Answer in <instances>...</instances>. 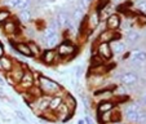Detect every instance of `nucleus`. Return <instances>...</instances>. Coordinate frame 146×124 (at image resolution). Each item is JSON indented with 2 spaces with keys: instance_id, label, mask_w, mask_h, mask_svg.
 <instances>
[{
  "instance_id": "obj_15",
  "label": "nucleus",
  "mask_w": 146,
  "mask_h": 124,
  "mask_svg": "<svg viewBox=\"0 0 146 124\" xmlns=\"http://www.w3.org/2000/svg\"><path fill=\"white\" fill-rule=\"evenodd\" d=\"M13 47H14V49H16V52H18L19 54L26 56V57H33L27 43H23V41H16V43L13 44Z\"/></svg>"
},
{
  "instance_id": "obj_48",
  "label": "nucleus",
  "mask_w": 146,
  "mask_h": 124,
  "mask_svg": "<svg viewBox=\"0 0 146 124\" xmlns=\"http://www.w3.org/2000/svg\"><path fill=\"white\" fill-rule=\"evenodd\" d=\"M145 124H146V121H145Z\"/></svg>"
},
{
  "instance_id": "obj_16",
  "label": "nucleus",
  "mask_w": 146,
  "mask_h": 124,
  "mask_svg": "<svg viewBox=\"0 0 146 124\" xmlns=\"http://www.w3.org/2000/svg\"><path fill=\"white\" fill-rule=\"evenodd\" d=\"M110 47H111V50H113V54H115V56H121V54H124V52H125V44L120 40L111 41Z\"/></svg>"
},
{
  "instance_id": "obj_4",
  "label": "nucleus",
  "mask_w": 146,
  "mask_h": 124,
  "mask_svg": "<svg viewBox=\"0 0 146 124\" xmlns=\"http://www.w3.org/2000/svg\"><path fill=\"white\" fill-rule=\"evenodd\" d=\"M142 106L140 103H129V105L125 106L124 109V116L127 119L129 123H136L137 121V115H138V111Z\"/></svg>"
},
{
  "instance_id": "obj_5",
  "label": "nucleus",
  "mask_w": 146,
  "mask_h": 124,
  "mask_svg": "<svg viewBox=\"0 0 146 124\" xmlns=\"http://www.w3.org/2000/svg\"><path fill=\"white\" fill-rule=\"evenodd\" d=\"M119 82L123 87H132L138 83V75L135 71H125L119 76Z\"/></svg>"
},
{
  "instance_id": "obj_23",
  "label": "nucleus",
  "mask_w": 146,
  "mask_h": 124,
  "mask_svg": "<svg viewBox=\"0 0 146 124\" xmlns=\"http://www.w3.org/2000/svg\"><path fill=\"white\" fill-rule=\"evenodd\" d=\"M18 21L21 23H29L31 21V12L30 9H27V11H19L18 12Z\"/></svg>"
},
{
  "instance_id": "obj_31",
  "label": "nucleus",
  "mask_w": 146,
  "mask_h": 124,
  "mask_svg": "<svg viewBox=\"0 0 146 124\" xmlns=\"http://www.w3.org/2000/svg\"><path fill=\"white\" fill-rule=\"evenodd\" d=\"M104 64H106V61H104L97 54H94L91 60V66H100V65H104Z\"/></svg>"
},
{
  "instance_id": "obj_37",
  "label": "nucleus",
  "mask_w": 146,
  "mask_h": 124,
  "mask_svg": "<svg viewBox=\"0 0 146 124\" xmlns=\"http://www.w3.org/2000/svg\"><path fill=\"white\" fill-rule=\"evenodd\" d=\"M17 3H18V0H7V4H8L9 8H16L17 7Z\"/></svg>"
},
{
  "instance_id": "obj_19",
  "label": "nucleus",
  "mask_w": 146,
  "mask_h": 124,
  "mask_svg": "<svg viewBox=\"0 0 146 124\" xmlns=\"http://www.w3.org/2000/svg\"><path fill=\"white\" fill-rule=\"evenodd\" d=\"M100 22H101V18H100L98 13L97 12H94V13H91L88 17V19H87V25H88V29L89 30H93V29L98 27Z\"/></svg>"
},
{
  "instance_id": "obj_33",
  "label": "nucleus",
  "mask_w": 146,
  "mask_h": 124,
  "mask_svg": "<svg viewBox=\"0 0 146 124\" xmlns=\"http://www.w3.org/2000/svg\"><path fill=\"white\" fill-rule=\"evenodd\" d=\"M109 4H110V0H98V4H97V12H100L104 8H106Z\"/></svg>"
},
{
  "instance_id": "obj_11",
  "label": "nucleus",
  "mask_w": 146,
  "mask_h": 124,
  "mask_svg": "<svg viewBox=\"0 0 146 124\" xmlns=\"http://www.w3.org/2000/svg\"><path fill=\"white\" fill-rule=\"evenodd\" d=\"M120 23H121V18L118 13H111L110 16L106 18V27H108L109 30L116 31L120 27Z\"/></svg>"
},
{
  "instance_id": "obj_43",
  "label": "nucleus",
  "mask_w": 146,
  "mask_h": 124,
  "mask_svg": "<svg viewBox=\"0 0 146 124\" xmlns=\"http://www.w3.org/2000/svg\"><path fill=\"white\" fill-rule=\"evenodd\" d=\"M78 124H86V121H84V119H79V120H78Z\"/></svg>"
},
{
  "instance_id": "obj_10",
  "label": "nucleus",
  "mask_w": 146,
  "mask_h": 124,
  "mask_svg": "<svg viewBox=\"0 0 146 124\" xmlns=\"http://www.w3.org/2000/svg\"><path fill=\"white\" fill-rule=\"evenodd\" d=\"M53 114H54L56 118H57L58 120H61V121H66L72 116V113L64 105V103H61V105L58 106L54 111H53Z\"/></svg>"
},
{
  "instance_id": "obj_12",
  "label": "nucleus",
  "mask_w": 146,
  "mask_h": 124,
  "mask_svg": "<svg viewBox=\"0 0 146 124\" xmlns=\"http://www.w3.org/2000/svg\"><path fill=\"white\" fill-rule=\"evenodd\" d=\"M25 71H26V67L23 66V65H21V64H14L13 69H12V71L9 72V75H11V76L14 79V82L18 84L19 80L22 79V76H23V74H25Z\"/></svg>"
},
{
  "instance_id": "obj_14",
  "label": "nucleus",
  "mask_w": 146,
  "mask_h": 124,
  "mask_svg": "<svg viewBox=\"0 0 146 124\" xmlns=\"http://www.w3.org/2000/svg\"><path fill=\"white\" fill-rule=\"evenodd\" d=\"M115 107L113 99H106V101H100L97 105V114H104L106 111H111Z\"/></svg>"
},
{
  "instance_id": "obj_17",
  "label": "nucleus",
  "mask_w": 146,
  "mask_h": 124,
  "mask_svg": "<svg viewBox=\"0 0 146 124\" xmlns=\"http://www.w3.org/2000/svg\"><path fill=\"white\" fill-rule=\"evenodd\" d=\"M62 103H64L71 113H74L75 109H76V99H75L74 96L70 93H65L64 98H62Z\"/></svg>"
},
{
  "instance_id": "obj_21",
  "label": "nucleus",
  "mask_w": 146,
  "mask_h": 124,
  "mask_svg": "<svg viewBox=\"0 0 146 124\" xmlns=\"http://www.w3.org/2000/svg\"><path fill=\"white\" fill-rule=\"evenodd\" d=\"M62 98L64 97L62 96H52L49 99V107H48V110L49 111H54L58 107V106L62 103Z\"/></svg>"
},
{
  "instance_id": "obj_40",
  "label": "nucleus",
  "mask_w": 146,
  "mask_h": 124,
  "mask_svg": "<svg viewBox=\"0 0 146 124\" xmlns=\"http://www.w3.org/2000/svg\"><path fill=\"white\" fill-rule=\"evenodd\" d=\"M84 121H86V124H94V121L92 120V118L89 115H86L84 116Z\"/></svg>"
},
{
  "instance_id": "obj_25",
  "label": "nucleus",
  "mask_w": 146,
  "mask_h": 124,
  "mask_svg": "<svg viewBox=\"0 0 146 124\" xmlns=\"http://www.w3.org/2000/svg\"><path fill=\"white\" fill-rule=\"evenodd\" d=\"M98 115V120L101 124H110L111 123V116H113V110L106 111L104 114H97Z\"/></svg>"
},
{
  "instance_id": "obj_36",
  "label": "nucleus",
  "mask_w": 146,
  "mask_h": 124,
  "mask_svg": "<svg viewBox=\"0 0 146 124\" xmlns=\"http://www.w3.org/2000/svg\"><path fill=\"white\" fill-rule=\"evenodd\" d=\"M138 103H140L142 107H145V106H146V92L140 97V101H138Z\"/></svg>"
},
{
  "instance_id": "obj_39",
  "label": "nucleus",
  "mask_w": 146,
  "mask_h": 124,
  "mask_svg": "<svg viewBox=\"0 0 146 124\" xmlns=\"http://www.w3.org/2000/svg\"><path fill=\"white\" fill-rule=\"evenodd\" d=\"M75 75H76L78 79H79V78H82V75H83V67L78 66V67H76V72H75Z\"/></svg>"
},
{
  "instance_id": "obj_42",
  "label": "nucleus",
  "mask_w": 146,
  "mask_h": 124,
  "mask_svg": "<svg viewBox=\"0 0 146 124\" xmlns=\"http://www.w3.org/2000/svg\"><path fill=\"white\" fill-rule=\"evenodd\" d=\"M5 84H7V83H5V79H4V78H1V76H0V86H1V87H4V86H5Z\"/></svg>"
},
{
  "instance_id": "obj_45",
  "label": "nucleus",
  "mask_w": 146,
  "mask_h": 124,
  "mask_svg": "<svg viewBox=\"0 0 146 124\" xmlns=\"http://www.w3.org/2000/svg\"><path fill=\"white\" fill-rule=\"evenodd\" d=\"M113 124H121L120 121H116V123H113Z\"/></svg>"
},
{
  "instance_id": "obj_8",
  "label": "nucleus",
  "mask_w": 146,
  "mask_h": 124,
  "mask_svg": "<svg viewBox=\"0 0 146 124\" xmlns=\"http://www.w3.org/2000/svg\"><path fill=\"white\" fill-rule=\"evenodd\" d=\"M39 58H40V61L44 65H53V64L57 62V60L60 58V56L57 54L56 49L48 48V49H45L44 52H41V56Z\"/></svg>"
},
{
  "instance_id": "obj_28",
  "label": "nucleus",
  "mask_w": 146,
  "mask_h": 124,
  "mask_svg": "<svg viewBox=\"0 0 146 124\" xmlns=\"http://www.w3.org/2000/svg\"><path fill=\"white\" fill-rule=\"evenodd\" d=\"M30 7H31V0H18L16 9H18V12L27 11V9H30Z\"/></svg>"
},
{
  "instance_id": "obj_22",
  "label": "nucleus",
  "mask_w": 146,
  "mask_h": 124,
  "mask_svg": "<svg viewBox=\"0 0 146 124\" xmlns=\"http://www.w3.org/2000/svg\"><path fill=\"white\" fill-rule=\"evenodd\" d=\"M125 39H127L129 44H135V43H137L140 40V32L136 30H129L127 32V35H125Z\"/></svg>"
},
{
  "instance_id": "obj_46",
  "label": "nucleus",
  "mask_w": 146,
  "mask_h": 124,
  "mask_svg": "<svg viewBox=\"0 0 146 124\" xmlns=\"http://www.w3.org/2000/svg\"><path fill=\"white\" fill-rule=\"evenodd\" d=\"M0 71H3V70H1V64H0Z\"/></svg>"
},
{
  "instance_id": "obj_18",
  "label": "nucleus",
  "mask_w": 146,
  "mask_h": 124,
  "mask_svg": "<svg viewBox=\"0 0 146 124\" xmlns=\"http://www.w3.org/2000/svg\"><path fill=\"white\" fill-rule=\"evenodd\" d=\"M0 64H1V70H3L4 72H11L14 66L13 60L5 54H4L3 57H0Z\"/></svg>"
},
{
  "instance_id": "obj_27",
  "label": "nucleus",
  "mask_w": 146,
  "mask_h": 124,
  "mask_svg": "<svg viewBox=\"0 0 146 124\" xmlns=\"http://www.w3.org/2000/svg\"><path fill=\"white\" fill-rule=\"evenodd\" d=\"M56 34H58L57 31H56L54 29H52L50 26H48V27H45L44 30H43V40L47 41L48 39H50L52 36H54Z\"/></svg>"
},
{
  "instance_id": "obj_35",
  "label": "nucleus",
  "mask_w": 146,
  "mask_h": 124,
  "mask_svg": "<svg viewBox=\"0 0 146 124\" xmlns=\"http://www.w3.org/2000/svg\"><path fill=\"white\" fill-rule=\"evenodd\" d=\"M16 115L17 116H18V118H19V120H22V121H25V123H27V118H26V116L25 115H23V113H22V111H19V110H17L16 111Z\"/></svg>"
},
{
  "instance_id": "obj_29",
  "label": "nucleus",
  "mask_w": 146,
  "mask_h": 124,
  "mask_svg": "<svg viewBox=\"0 0 146 124\" xmlns=\"http://www.w3.org/2000/svg\"><path fill=\"white\" fill-rule=\"evenodd\" d=\"M12 17V13L9 9H0V23L3 25L5 21H8Z\"/></svg>"
},
{
  "instance_id": "obj_32",
  "label": "nucleus",
  "mask_w": 146,
  "mask_h": 124,
  "mask_svg": "<svg viewBox=\"0 0 146 124\" xmlns=\"http://www.w3.org/2000/svg\"><path fill=\"white\" fill-rule=\"evenodd\" d=\"M4 79H5V83L8 84V86H11V87H13V88H16L17 87V83L14 82V79L9 75V72H7L5 74V76H4Z\"/></svg>"
},
{
  "instance_id": "obj_7",
  "label": "nucleus",
  "mask_w": 146,
  "mask_h": 124,
  "mask_svg": "<svg viewBox=\"0 0 146 124\" xmlns=\"http://www.w3.org/2000/svg\"><path fill=\"white\" fill-rule=\"evenodd\" d=\"M119 38H120V35L118 31L106 29V30L100 32L98 38H97V43H111L114 40H119Z\"/></svg>"
},
{
  "instance_id": "obj_47",
  "label": "nucleus",
  "mask_w": 146,
  "mask_h": 124,
  "mask_svg": "<svg viewBox=\"0 0 146 124\" xmlns=\"http://www.w3.org/2000/svg\"><path fill=\"white\" fill-rule=\"evenodd\" d=\"M0 115H1V111H0Z\"/></svg>"
},
{
  "instance_id": "obj_41",
  "label": "nucleus",
  "mask_w": 146,
  "mask_h": 124,
  "mask_svg": "<svg viewBox=\"0 0 146 124\" xmlns=\"http://www.w3.org/2000/svg\"><path fill=\"white\" fill-rule=\"evenodd\" d=\"M4 56V47H3V44L0 43V57H3Z\"/></svg>"
},
{
  "instance_id": "obj_38",
  "label": "nucleus",
  "mask_w": 146,
  "mask_h": 124,
  "mask_svg": "<svg viewBox=\"0 0 146 124\" xmlns=\"http://www.w3.org/2000/svg\"><path fill=\"white\" fill-rule=\"evenodd\" d=\"M79 1H80V3H82L84 7H86V8H88V7L91 5L92 3H93V0H79Z\"/></svg>"
},
{
  "instance_id": "obj_3",
  "label": "nucleus",
  "mask_w": 146,
  "mask_h": 124,
  "mask_svg": "<svg viewBox=\"0 0 146 124\" xmlns=\"http://www.w3.org/2000/svg\"><path fill=\"white\" fill-rule=\"evenodd\" d=\"M78 48L74 44L69 43V41H64V43H60L56 48V52L60 56V58H70L76 53Z\"/></svg>"
},
{
  "instance_id": "obj_9",
  "label": "nucleus",
  "mask_w": 146,
  "mask_h": 124,
  "mask_svg": "<svg viewBox=\"0 0 146 124\" xmlns=\"http://www.w3.org/2000/svg\"><path fill=\"white\" fill-rule=\"evenodd\" d=\"M96 54L100 56L104 61H110L114 56L113 50H111V47H110V43H98Z\"/></svg>"
},
{
  "instance_id": "obj_1",
  "label": "nucleus",
  "mask_w": 146,
  "mask_h": 124,
  "mask_svg": "<svg viewBox=\"0 0 146 124\" xmlns=\"http://www.w3.org/2000/svg\"><path fill=\"white\" fill-rule=\"evenodd\" d=\"M35 86L40 89L41 94H45V96H65L64 93V87L61 86L60 83L52 80L50 78L44 76V75H38L36 78V83Z\"/></svg>"
},
{
  "instance_id": "obj_34",
  "label": "nucleus",
  "mask_w": 146,
  "mask_h": 124,
  "mask_svg": "<svg viewBox=\"0 0 146 124\" xmlns=\"http://www.w3.org/2000/svg\"><path fill=\"white\" fill-rule=\"evenodd\" d=\"M80 99H82V102H83V106L86 107V111L88 113V110H89V101H88V98H87V96H86V94H83V93H80Z\"/></svg>"
},
{
  "instance_id": "obj_44",
  "label": "nucleus",
  "mask_w": 146,
  "mask_h": 124,
  "mask_svg": "<svg viewBox=\"0 0 146 124\" xmlns=\"http://www.w3.org/2000/svg\"><path fill=\"white\" fill-rule=\"evenodd\" d=\"M0 97H4V91L1 87H0Z\"/></svg>"
},
{
  "instance_id": "obj_20",
  "label": "nucleus",
  "mask_w": 146,
  "mask_h": 124,
  "mask_svg": "<svg viewBox=\"0 0 146 124\" xmlns=\"http://www.w3.org/2000/svg\"><path fill=\"white\" fill-rule=\"evenodd\" d=\"M84 14H86V12H83L82 9L75 7L74 11H72V14H71L72 23H80L83 21V18H84Z\"/></svg>"
},
{
  "instance_id": "obj_30",
  "label": "nucleus",
  "mask_w": 146,
  "mask_h": 124,
  "mask_svg": "<svg viewBox=\"0 0 146 124\" xmlns=\"http://www.w3.org/2000/svg\"><path fill=\"white\" fill-rule=\"evenodd\" d=\"M145 121H146V110L141 107L140 111H138L137 121H136V123H137V124H145Z\"/></svg>"
},
{
  "instance_id": "obj_26",
  "label": "nucleus",
  "mask_w": 146,
  "mask_h": 124,
  "mask_svg": "<svg viewBox=\"0 0 146 124\" xmlns=\"http://www.w3.org/2000/svg\"><path fill=\"white\" fill-rule=\"evenodd\" d=\"M133 61L137 64H142L146 61V52L145 50H136L133 53Z\"/></svg>"
},
{
  "instance_id": "obj_6",
  "label": "nucleus",
  "mask_w": 146,
  "mask_h": 124,
  "mask_svg": "<svg viewBox=\"0 0 146 124\" xmlns=\"http://www.w3.org/2000/svg\"><path fill=\"white\" fill-rule=\"evenodd\" d=\"M56 19H57V22L60 23L61 29H71L72 26H74L71 16H70V13L66 12V11L57 12V14H56Z\"/></svg>"
},
{
  "instance_id": "obj_13",
  "label": "nucleus",
  "mask_w": 146,
  "mask_h": 124,
  "mask_svg": "<svg viewBox=\"0 0 146 124\" xmlns=\"http://www.w3.org/2000/svg\"><path fill=\"white\" fill-rule=\"evenodd\" d=\"M3 31L7 34V35H14V34L18 32V23L17 21L9 18L8 21L3 23Z\"/></svg>"
},
{
  "instance_id": "obj_2",
  "label": "nucleus",
  "mask_w": 146,
  "mask_h": 124,
  "mask_svg": "<svg viewBox=\"0 0 146 124\" xmlns=\"http://www.w3.org/2000/svg\"><path fill=\"white\" fill-rule=\"evenodd\" d=\"M38 78V76H36ZM36 78L35 75H34V72H31L30 70L26 69L25 74H23L22 79L19 80V83L17 84L16 88L18 89V91H30L31 88H33L34 86H35V83H36Z\"/></svg>"
},
{
  "instance_id": "obj_24",
  "label": "nucleus",
  "mask_w": 146,
  "mask_h": 124,
  "mask_svg": "<svg viewBox=\"0 0 146 124\" xmlns=\"http://www.w3.org/2000/svg\"><path fill=\"white\" fill-rule=\"evenodd\" d=\"M29 48H30V52L33 54V57H40L41 56V49L38 44H36L35 41H29L27 43Z\"/></svg>"
}]
</instances>
